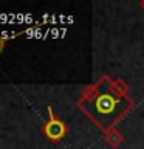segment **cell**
<instances>
[{"mask_svg":"<svg viewBox=\"0 0 144 149\" xmlns=\"http://www.w3.org/2000/svg\"><path fill=\"white\" fill-rule=\"evenodd\" d=\"M81 106L96 124L109 127L127 110L129 101L116 87L104 82L98 86Z\"/></svg>","mask_w":144,"mask_h":149,"instance_id":"1","label":"cell"},{"mask_svg":"<svg viewBox=\"0 0 144 149\" xmlns=\"http://www.w3.org/2000/svg\"><path fill=\"white\" fill-rule=\"evenodd\" d=\"M45 134L48 135L50 138H53V140H57V138H60L65 134V126L62 124V121L56 120L53 116L51 109H50V121H48V124L45 126Z\"/></svg>","mask_w":144,"mask_h":149,"instance_id":"2","label":"cell"},{"mask_svg":"<svg viewBox=\"0 0 144 149\" xmlns=\"http://www.w3.org/2000/svg\"><path fill=\"white\" fill-rule=\"evenodd\" d=\"M16 22H22V23H30L33 22V17L28 14H17L16 13Z\"/></svg>","mask_w":144,"mask_h":149,"instance_id":"3","label":"cell"},{"mask_svg":"<svg viewBox=\"0 0 144 149\" xmlns=\"http://www.w3.org/2000/svg\"><path fill=\"white\" fill-rule=\"evenodd\" d=\"M8 39H0V53H2V50H3V47H5V42H6Z\"/></svg>","mask_w":144,"mask_h":149,"instance_id":"4","label":"cell"}]
</instances>
